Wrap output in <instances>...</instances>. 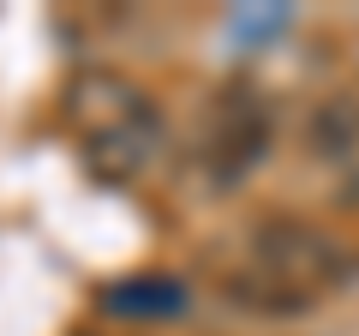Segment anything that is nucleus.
Segmentation results:
<instances>
[{"instance_id":"obj_1","label":"nucleus","mask_w":359,"mask_h":336,"mask_svg":"<svg viewBox=\"0 0 359 336\" xmlns=\"http://www.w3.org/2000/svg\"><path fill=\"white\" fill-rule=\"evenodd\" d=\"M66 132L78 144V162L108 186L138 181L144 168L162 156L168 144V115L138 78L114 72V66H84L60 96Z\"/></svg>"},{"instance_id":"obj_2","label":"nucleus","mask_w":359,"mask_h":336,"mask_svg":"<svg viewBox=\"0 0 359 336\" xmlns=\"http://www.w3.org/2000/svg\"><path fill=\"white\" fill-rule=\"evenodd\" d=\"M353 252L306 217H264L245 234V259L228 276V300L252 312H306L353 283Z\"/></svg>"},{"instance_id":"obj_3","label":"nucleus","mask_w":359,"mask_h":336,"mask_svg":"<svg viewBox=\"0 0 359 336\" xmlns=\"http://www.w3.org/2000/svg\"><path fill=\"white\" fill-rule=\"evenodd\" d=\"M276 144V108L257 84L233 78L210 96L204 108V127H198V144H192V162L204 174V186L216 193H233L240 181H252V168L269 156Z\"/></svg>"},{"instance_id":"obj_4","label":"nucleus","mask_w":359,"mask_h":336,"mask_svg":"<svg viewBox=\"0 0 359 336\" xmlns=\"http://www.w3.org/2000/svg\"><path fill=\"white\" fill-rule=\"evenodd\" d=\"M306 144L323 162L353 168L359 162V96L341 91V96H330V103H318V115H311V127H306Z\"/></svg>"},{"instance_id":"obj_5","label":"nucleus","mask_w":359,"mask_h":336,"mask_svg":"<svg viewBox=\"0 0 359 336\" xmlns=\"http://www.w3.org/2000/svg\"><path fill=\"white\" fill-rule=\"evenodd\" d=\"M102 306L132 312V318H180L186 312V283H174V276H132V283L108 288Z\"/></svg>"},{"instance_id":"obj_6","label":"nucleus","mask_w":359,"mask_h":336,"mask_svg":"<svg viewBox=\"0 0 359 336\" xmlns=\"http://www.w3.org/2000/svg\"><path fill=\"white\" fill-rule=\"evenodd\" d=\"M347 205H359V162L347 168Z\"/></svg>"}]
</instances>
